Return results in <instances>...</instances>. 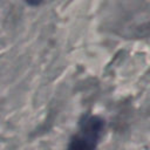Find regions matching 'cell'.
I'll use <instances>...</instances> for the list:
<instances>
[{"label": "cell", "mask_w": 150, "mask_h": 150, "mask_svg": "<svg viewBox=\"0 0 150 150\" xmlns=\"http://www.w3.org/2000/svg\"><path fill=\"white\" fill-rule=\"evenodd\" d=\"M104 128V122L97 116L86 117L81 123L79 134L73 138L70 148L73 149H91L98 142Z\"/></svg>", "instance_id": "obj_1"}, {"label": "cell", "mask_w": 150, "mask_h": 150, "mask_svg": "<svg viewBox=\"0 0 150 150\" xmlns=\"http://www.w3.org/2000/svg\"><path fill=\"white\" fill-rule=\"evenodd\" d=\"M25 1L32 6H36V5H40L41 2H43L45 0H25Z\"/></svg>", "instance_id": "obj_2"}]
</instances>
